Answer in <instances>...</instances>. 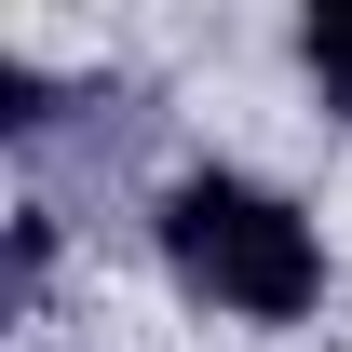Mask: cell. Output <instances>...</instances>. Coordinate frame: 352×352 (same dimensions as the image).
Listing matches in <instances>:
<instances>
[{"label":"cell","mask_w":352,"mask_h":352,"mask_svg":"<svg viewBox=\"0 0 352 352\" xmlns=\"http://www.w3.org/2000/svg\"><path fill=\"white\" fill-rule=\"evenodd\" d=\"M163 258H176L190 298L244 311V325H298V311L325 298L311 217L285 204V190H258V176H176L163 190Z\"/></svg>","instance_id":"1"},{"label":"cell","mask_w":352,"mask_h":352,"mask_svg":"<svg viewBox=\"0 0 352 352\" xmlns=\"http://www.w3.org/2000/svg\"><path fill=\"white\" fill-rule=\"evenodd\" d=\"M298 68H311V82H325V109H352V0H339V14H311V28H298Z\"/></svg>","instance_id":"2"}]
</instances>
